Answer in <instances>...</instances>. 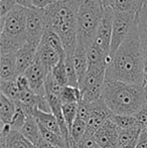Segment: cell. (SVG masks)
Here are the masks:
<instances>
[{
  "mask_svg": "<svg viewBox=\"0 0 147 148\" xmlns=\"http://www.w3.org/2000/svg\"><path fill=\"white\" fill-rule=\"evenodd\" d=\"M145 59L137 27V16L128 37L112 57L106 71V80L143 85Z\"/></svg>",
  "mask_w": 147,
  "mask_h": 148,
  "instance_id": "obj_1",
  "label": "cell"
},
{
  "mask_svg": "<svg viewBox=\"0 0 147 148\" xmlns=\"http://www.w3.org/2000/svg\"><path fill=\"white\" fill-rule=\"evenodd\" d=\"M81 0H59L43 9L46 28L59 35L67 57H73L78 43V12Z\"/></svg>",
  "mask_w": 147,
  "mask_h": 148,
  "instance_id": "obj_2",
  "label": "cell"
},
{
  "mask_svg": "<svg viewBox=\"0 0 147 148\" xmlns=\"http://www.w3.org/2000/svg\"><path fill=\"white\" fill-rule=\"evenodd\" d=\"M102 99L115 115H135L147 103L142 86L114 80H105Z\"/></svg>",
  "mask_w": 147,
  "mask_h": 148,
  "instance_id": "obj_3",
  "label": "cell"
},
{
  "mask_svg": "<svg viewBox=\"0 0 147 148\" xmlns=\"http://www.w3.org/2000/svg\"><path fill=\"white\" fill-rule=\"evenodd\" d=\"M105 8L100 0H81L78 12V43L90 49Z\"/></svg>",
  "mask_w": 147,
  "mask_h": 148,
  "instance_id": "obj_4",
  "label": "cell"
},
{
  "mask_svg": "<svg viewBox=\"0 0 147 148\" xmlns=\"http://www.w3.org/2000/svg\"><path fill=\"white\" fill-rule=\"evenodd\" d=\"M26 21L27 8L16 6L4 18H0V34H4L10 38L26 41Z\"/></svg>",
  "mask_w": 147,
  "mask_h": 148,
  "instance_id": "obj_5",
  "label": "cell"
},
{
  "mask_svg": "<svg viewBox=\"0 0 147 148\" xmlns=\"http://www.w3.org/2000/svg\"><path fill=\"white\" fill-rule=\"evenodd\" d=\"M106 66L89 68L83 82L80 85L82 92V101L86 103H94L102 98L105 80H106Z\"/></svg>",
  "mask_w": 147,
  "mask_h": 148,
  "instance_id": "obj_6",
  "label": "cell"
},
{
  "mask_svg": "<svg viewBox=\"0 0 147 148\" xmlns=\"http://www.w3.org/2000/svg\"><path fill=\"white\" fill-rule=\"evenodd\" d=\"M137 14H123L115 13L112 29V38L110 47V57L114 56L117 49L128 37Z\"/></svg>",
  "mask_w": 147,
  "mask_h": 148,
  "instance_id": "obj_7",
  "label": "cell"
},
{
  "mask_svg": "<svg viewBox=\"0 0 147 148\" xmlns=\"http://www.w3.org/2000/svg\"><path fill=\"white\" fill-rule=\"evenodd\" d=\"M46 31L43 11L37 8L27 9V21H26V41L27 43L37 45L42 39Z\"/></svg>",
  "mask_w": 147,
  "mask_h": 148,
  "instance_id": "obj_8",
  "label": "cell"
},
{
  "mask_svg": "<svg viewBox=\"0 0 147 148\" xmlns=\"http://www.w3.org/2000/svg\"><path fill=\"white\" fill-rule=\"evenodd\" d=\"M115 17V12L108 6L105 8L103 17L100 21V24L97 29L96 37L94 43L98 47H100L104 53L110 56V47L112 38V29H113V22Z\"/></svg>",
  "mask_w": 147,
  "mask_h": 148,
  "instance_id": "obj_9",
  "label": "cell"
},
{
  "mask_svg": "<svg viewBox=\"0 0 147 148\" xmlns=\"http://www.w3.org/2000/svg\"><path fill=\"white\" fill-rule=\"evenodd\" d=\"M90 107V117L88 120V129L87 132L94 135L95 132L104 124L106 121L112 118L113 113L107 107L104 100L101 98L100 100L89 104Z\"/></svg>",
  "mask_w": 147,
  "mask_h": 148,
  "instance_id": "obj_10",
  "label": "cell"
},
{
  "mask_svg": "<svg viewBox=\"0 0 147 148\" xmlns=\"http://www.w3.org/2000/svg\"><path fill=\"white\" fill-rule=\"evenodd\" d=\"M49 73L47 69L38 60L36 59L32 66H29L23 74L29 83L30 88L37 96L45 97L44 85Z\"/></svg>",
  "mask_w": 147,
  "mask_h": 148,
  "instance_id": "obj_11",
  "label": "cell"
},
{
  "mask_svg": "<svg viewBox=\"0 0 147 148\" xmlns=\"http://www.w3.org/2000/svg\"><path fill=\"white\" fill-rule=\"evenodd\" d=\"M119 128L109 119L95 132L94 138L101 148H118Z\"/></svg>",
  "mask_w": 147,
  "mask_h": 148,
  "instance_id": "obj_12",
  "label": "cell"
},
{
  "mask_svg": "<svg viewBox=\"0 0 147 148\" xmlns=\"http://www.w3.org/2000/svg\"><path fill=\"white\" fill-rule=\"evenodd\" d=\"M36 59L38 60L47 69L49 72H51L53 69V66L61 60V57L59 56V53L55 51V49H53V45L49 42L46 33H44L42 39L39 42Z\"/></svg>",
  "mask_w": 147,
  "mask_h": 148,
  "instance_id": "obj_13",
  "label": "cell"
},
{
  "mask_svg": "<svg viewBox=\"0 0 147 148\" xmlns=\"http://www.w3.org/2000/svg\"><path fill=\"white\" fill-rule=\"evenodd\" d=\"M37 45L26 43L16 51V74L17 77L23 75L29 66H32L36 58Z\"/></svg>",
  "mask_w": 147,
  "mask_h": 148,
  "instance_id": "obj_14",
  "label": "cell"
},
{
  "mask_svg": "<svg viewBox=\"0 0 147 148\" xmlns=\"http://www.w3.org/2000/svg\"><path fill=\"white\" fill-rule=\"evenodd\" d=\"M88 51L89 49L81 43H77L76 51L74 53V64L76 68L77 74L79 77V84L83 82L87 72L89 70V60H88Z\"/></svg>",
  "mask_w": 147,
  "mask_h": 148,
  "instance_id": "obj_15",
  "label": "cell"
},
{
  "mask_svg": "<svg viewBox=\"0 0 147 148\" xmlns=\"http://www.w3.org/2000/svg\"><path fill=\"white\" fill-rule=\"evenodd\" d=\"M16 78V53L1 55L0 81H13Z\"/></svg>",
  "mask_w": 147,
  "mask_h": 148,
  "instance_id": "obj_16",
  "label": "cell"
},
{
  "mask_svg": "<svg viewBox=\"0 0 147 148\" xmlns=\"http://www.w3.org/2000/svg\"><path fill=\"white\" fill-rule=\"evenodd\" d=\"M143 5V0H111L109 6L115 13L138 14Z\"/></svg>",
  "mask_w": 147,
  "mask_h": 148,
  "instance_id": "obj_17",
  "label": "cell"
},
{
  "mask_svg": "<svg viewBox=\"0 0 147 148\" xmlns=\"http://www.w3.org/2000/svg\"><path fill=\"white\" fill-rule=\"evenodd\" d=\"M19 132L22 134V136L25 137L34 146L37 144L39 139L41 138L39 124L34 115H28L27 120L25 121V123L22 126V128L19 130Z\"/></svg>",
  "mask_w": 147,
  "mask_h": 148,
  "instance_id": "obj_18",
  "label": "cell"
},
{
  "mask_svg": "<svg viewBox=\"0 0 147 148\" xmlns=\"http://www.w3.org/2000/svg\"><path fill=\"white\" fill-rule=\"evenodd\" d=\"M32 115L36 119L38 124L41 125L42 127H44L45 129H47L49 131H53L55 133H57V134H62L59 122H57V118H55V116L53 113H46V112L36 109L34 111Z\"/></svg>",
  "mask_w": 147,
  "mask_h": 148,
  "instance_id": "obj_19",
  "label": "cell"
},
{
  "mask_svg": "<svg viewBox=\"0 0 147 148\" xmlns=\"http://www.w3.org/2000/svg\"><path fill=\"white\" fill-rule=\"evenodd\" d=\"M16 103L1 94L0 95V120L2 125L10 124L16 112Z\"/></svg>",
  "mask_w": 147,
  "mask_h": 148,
  "instance_id": "obj_20",
  "label": "cell"
},
{
  "mask_svg": "<svg viewBox=\"0 0 147 148\" xmlns=\"http://www.w3.org/2000/svg\"><path fill=\"white\" fill-rule=\"evenodd\" d=\"M137 27L139 31L140 40L144 53L145 64H147V6L144 4L142 9L137 14Z\"/></svg>",
  "mask_w": 147,
  "mask_h": 148,
  "instance_id": "obj_21",
  "label": "cell"
},
{
  "mask_svg": "<svg viewBox=\"0 0 147 148\" xmlns=\"http://www.w3.org/2000/svg\"><path fill=\"white\" fill-rule=\"evenodd\" d=\"M87 129H88V123L86 121L77 118L70 130V141L68 148H71L80 143L81 140L86 135Z\"/></svg>",
  "mask_w": 147,
  "mask_h": 148,
  "instance_id": "obj_22",
  "label": "cell"
},
{
  "mask_svg": "<svg viewBox=\"0 0 147 148\" xmlns=\"http://www.w3.org/2000/svg\"><path fill=\"white\" fill-rule=\"evenodd\" d=\"M4 138L6 142V148H36L31 142L22 136L21 133L17 130L12 129L11 132Z\"/></svg>",
  "mask_w": 147,
  "mask_h": 148,
  "instance_id": "obj_23",
  "label": "cell"
},
{
  "mask_svg": "<svg viewBox=\"0 0 147 148\" xmlns=\"http://www.w3.org/2000/svg\"><path fill=\"white\" fill-rule=\"evenodd\" d=\"M142 131L140 126H136L131 129H125V130H120L118 135V147L126 145L131 142H137L139 135Z\"/></svg>",
  "mask_w": 147,
  "mask_h": 148,
  "instance_id": "obj_24",
  "label": "cell"
},
{
  "mask_svg": "<svg viewBox=\"0 0 147 148\" xmlns=\"http://www.w3.org/2000/svg\"><path fill=\"white\" fill-rule=\"evenodd\" d=\"M0 90H1V94H3L5 97H7L8 99L15 102V103H18L20 92L15 80L0 81Z\"/></svg>",
  "mask_w": 147,
  "mask_h": 148,
  "instance_id": "obj_25",
  "label": "cell"
},
{
  "mask_svg": "<svg viewBox=\"0 0 147 148\" xmlns=\"http://www.w3.org/2000/svg\"><path fill=\"white\" fill-rule=\"evenodd\" d=\"M51 74L53 76V80L59 85H61L62 87L69 86V84H68L67 69H66V58H63V59L59 60V62L51 71Z\"/></svg>",
  "mask_w": 147,
  "mask_h": 148,
  "instance_id": "obj_26",
  "label": "cell"
},
{
  "mask_svg": "<svg viewBox=\"0 0 147 148\" xmlns=\"http://www.w3.org/2000/svg\"><path fill=\"white\" fill-rule=\"evenodd\" d=\"M82 100V92L80 88H75L71 86L64 87L61 95V101L63 104L79 103Z\"/></svg>",
  "mask_w": 147,
  "mask_h": 148,
  "instance_id": "obj_27",
  "label": "cell"
},
{
  "mask_svg": "<svg viewBox=\"0 0 147 148\" xmlns=\"http://www.w3.org/2000/svg\"><path fill=\"white\" fill-rule=\"evenodd\" d=\"M111 119L120 130L131 129L138 126L137 120L134 115H115L113 114Z\"/></svg>",
  "mask_w": 147,
  "mask_h": 148,
  "instance_id": "obj_28",
  "label": "cell"
},
{
  "mask_svg": "<svg viewBox=\"0 0 147 148\" xmlns=\"http://www.w3.org/2000/svg\"><path fill=\"white\" fill-rule=\"evenodd\" d=\"M78 109L79 103L63 104V115L69 131L71 130L74 122L76 121L77 117H78Z\"/></svg>",
  "mask_w": 147,
  "mask_h": 148,
  "instance_id": "obj_29",
  "label": "cell"
},
{
  "mask_svg": "<svg viewBox=\"0 0 147 148\" xmlns=\"http://www.w3.org/2000/svg\"><path fill=\"white\" fill-rule=\"evenodd\" d=\"M73 57H67L66 58V69H67L68 84H69V86H71V87L80 88V84H79V77H78V74H77L76 68H75Z\"/></svg>",
  "mask_w": 147,
  "mask_h": 148,
  "instance_id": "obj_30",
  "label": "cell"
},
{
  "mask_svg": "<svg viewBox=\"0 0 147 148\" xmlns=\"http://www.w3.org/2000/svg\"><path fill=\"white\" fill-rule=\"evenodd\" d=\"M16 106H17L16 112H15V114H14L13 118H12L10 125H11V128L13 129V130L19 131L20 129L22 128V126L24 125L25 121L27 120L28 115L25 112V110H24L21 106L18 105V104H16Z\"/></svg>",
  "mask_w": 147,
  "mask_h": 148,
  "instance_id": "obj_31",
  "label": "cell"
},
{
  "mask_svg": "<svg viewBox=\"0 0 147 148\" xmlns=\"http://www.w3.org/2000/svg\"><path fill=\"white\" fill-rule=\"evenodd\" d=\"M71 148H101V147L99 146L97 141L95 140L94 135L87 132L85 137L81 140V142Z\"/></svg>",
  "mask_w": 147,
  "mask_h": 148,
  "instance_id": "obj_32",
  "label": "cell"
},
{
  "mask_svg": "<svg viewBox=\"0 0 147 148\" xmlns=\"http://www.w3.org/2000/svg\"><path fill=\"white\" fill-rule=\"evenodd\" d=\"M16 6L15 0H0V18H4Z\"/></svg>",
  "mask_w": 147,
  "mask_h": 148,
  "instance_id": "obj_33",
  "label": "cell"
},
{
  "mask_svg": "<svg viewBox=\"0 0 147 148\" xmlns=\"http://www.w3.org/2000/svg\"><path fill=\"white\" fill-rule=\"evenodd\" d=\"M134 116H135L136 120H137L138 126H140L142 129L146 128L147 127V103Z\"/></svg>",
  "mask_w": 147,
  "mask_h": 148,
  "instance_id": "obj_34",
  "label": "cell"
},
{
  "mask_svg": "<svg viewBox=\"0 0 147 148\" xmlns=\"http://www.w3.org/2000/svg\"><path fill=\"white\" fill-rule=\"evenodd\" d=\"M57 1H59V0H31L34 7L40 10L45 9L49 5H53V3H55Z\"/></svg>",
  "mask_w": 147,
  "mask_h": 148,
  "instance_id": "obj_35",
  "label": "cell"
},
{
  "mask_svg": "<svg viewBox=\"0 0 147 148\" xmlns=\"http://www.w3.org/2000/svg\"><path fill=\"white\" fill-rule=\"evenodd\" d=\"M136 148H147V127L142 129L137 141Z\"/></svg>",
  "mask_w": 147,
  "mask_h": 148,
  "instance_id": "obj_36",
  "label": "cell"
},
{
  "mask_svg": "<svg viewBox=\"0 0 147 148\" xmlns=\"http://www.w3.org/2000/svg\"><path fill=\"white\" fill-rule=\"evenodd\" d=\"M36 148H59V147H57V146H55V145L49 143L47 141H45L44 139L41 137V138L39 139L38 142H37V144L36 145Z\"/></svg>",
  "mask_w": 147,
  "mask_h": 148,
  "instance_id": "obj_37",
  "label": "cell"
},
{
  "mask_svg": "<svg viewBox=\"0 0 147 148\" xmlns=\"http://www.w3.org/2000/svg\"><path fill=\"white\" fill-rule=\"evenodd\" d=\"M16 4L18 6H22L24 8H27V9H31V8H34V5H32L31 0H15Z\"/></svg>",
  "mask_w": 147,
  "mask_h": 148,
  "instance_id": "obj_38",
  "label": "cell"
},
{
  "mask_svg": "<svg viewBox=\"0 0 147 148\" xmlns=\"http://www.w3.org/2000/svg\"><path fill=\"white\" fill-rule=\"evenodd\" d=\"M147 83V64L144 66V81H143V84ZM143 86V85H142Z\"/></svg>",
  "mask_w": 147,
  "mask_h": 148,
  "instance_id": "obj_39",
  "label": "cell"
},
{
  "mask_svg": "<svg viewBox=\"0 0 147 148\" xmlns=\"http://www.w3.org/2000/svg\"><path fill=\"white\" fill-rule=\"evenodd\" d=\"M100 1L103 3L104 7H108V6L110 5V1H111V0H100Z\"/></svg>",
  "mask_w": 147,
  "mask_h": 148,
  "instance_id": "obj_40",
  "label": "cell"
},
{
  "mask_svg": "<svg viewBox=\"0 0 147 148\" xmlns=\"http://www.w3.org/2000/svg\"><path fill=\"white\" fill-rule=\"evenodd\" d=\"M143 89H144V93H145L146 95V98H147V83H145V84H143Z\"/></svg>",
  "mask_w": 147,
  "mask_h": 148,
  "instance_id": "obj_41",
  "label": "cell"
},
{
  "mask_svg": "<svg viewBox=\"0 0 147 148\" xmlns=\"http://www.w3.org/2000/svg\"><path fill=\"white\" fill-rule=\"evenodd\" d=\"M144 4H145V5L147 6V0H144Z\"/></svg>",
  "mask_w": 147,
  "mask_h": 148,
  "instance_id": "obj_42",
  "label": "cell"
},
{
  "mask_svg": "<svg viewBox=\"0 0 147 148\" xmlns=\"http://www.w3.org/2000/svg\"><path fill=\"white\" fill-rule=\"evenodd\" d=\"M143 1H144V0H143Z\"/></svg>",
  "mask_w": 147,
  "mask_h": 148,
  "instance_id": "obj_43",
  "label": "cell"
}]
</instances>
